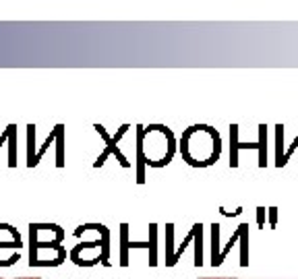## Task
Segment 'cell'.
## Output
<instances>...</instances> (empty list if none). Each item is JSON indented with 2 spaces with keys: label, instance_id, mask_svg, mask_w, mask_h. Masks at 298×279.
Returning a JSON list of instances; mask_svg holds the SVG:
<instances>
[{
  "label": "cell",
  "instance_id": "cell-1",
  "mask_svg": "<svg viewBox=\"0 0 298 279\" xmlns=\"http://www.w3.org/2000/svg\"><path fill=\"white\" fill-rule=\"evenodd\" d=\"M180 153L193 167H207L220 159L222 139L216 129L207 124H195L187 129L180 139Z\"/></svg>",
  "mask_w": 298,
  "mask_h": 279
},
{
  "label": "cell",
  "instance_id": "cell-2",
  "mask_svg": "<svg viewBox=\"0 0 298 279\" xmlns=\"http://www.w3.org/2000/svg\"><path fill=\"white\" fill-rule=\"evenodd\" d=\"M139 129V151H137V157L141 161V165L147 163L151 167H162L168 165L172 155L176 153V149H164L160 145H170V143H176V139L172 135L168 127H137ZM139 165V182H143V167Z\"/></svg>",
  "mask_w": 298,
  "mask_h": 279
},
{
  "label": "cell",
  "instance_id": "cell-3",
  "mask_svg": "<svg viewBox=\"0 0 298 279\" xmlns=\"http://www.w3.org/2000/svg\"><path fill=\"white\" fill-rule=\"evenodd\" d=\"M64 232L56 226L50 238H44L39 223H29V265L31 267H58L66 261V250L62 246Z\"/></svg>",
  "mask_w": 298,
  "mask_h": 279
},
{
  "label": "cell",
  "instance_id": "cell-4",
  "mask_svg": "<svg viewBox=\"0 0 298 279\" xmlns=\"http://www.w3.org/2000/svg\"><path fill=\"white\" fill-rule=\"evenodd\" d=\"M236 135H238V127L236 124H232L230 127V139H232V155H230V165L236 167L238 165V149H243V147H259V165L265 167V147L261 145H249V143H236Z\"/></svg>",
  "mask_w": 298,
  "mask_h": 279
},
{
  "label": "cell",
  "instance_id": "cell-5",
  "mask_svg": "<svg viewBox=\"0 0 298 279\" xmlns=\"http://www.w3.org/2000/svg\"><path fill=\"white\" fill-rule=\"evenodd\" d=\"M23 246V242H21V236H19V232L12 228V232L6 236V238H0V248H12L15 253H19V248Z\"/></svg>",
  "mask_w": 298,
  "mask_h": 279
},
{
  "label": "cell",
  "instance_id": "cell-6",
  "mask_svg": "<svg viewBox=\"0 0 298 279\" xmlns=\"http://www.w3.org/2000/svg\"><path fill=\"white\" fill-rule=\"evenodd\" d=\"M64 127L62 124H58V127H56V131H54V137L58 139V153H56V165L58 167H62L64 165V147H62V143H64Z\"/></svg>",
  "mask_w": 298,
  "mask_h": 279
},
{
  "label": "cell",
  "instance_id": "cell-7",
  "mask_svg": "<svg viewBox=\"0 0 298 279\" xmlns=\"http://www.w3.org/2000/svg\"><path fill=\"white\" fill-rule=\"evenodd\" d=\"M0 279H6V277H0ZM12 279H41V277H12Z\"/></svg>",
  "mask_w": 298,
  "mask_h": 279
}]
</instances>
